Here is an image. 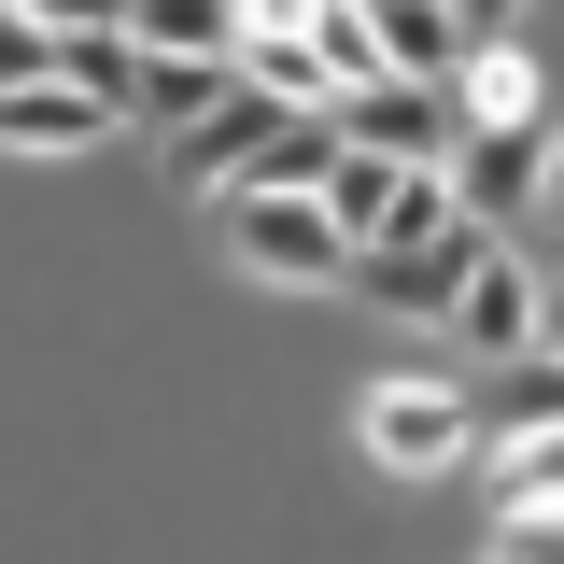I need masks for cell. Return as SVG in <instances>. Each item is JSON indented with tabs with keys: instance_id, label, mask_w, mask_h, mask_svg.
<instances>
[{
	"instance_id": "cell-16",
	"label": "cell",
	"mask_w": 564,
	"mask_h": 564,
	"mask_svg": "<svg viewBox=\"0 0 564 564\" xmlns=\"http://www.w3.org/2000/svg\"><path fill=\"white\" fill-rule=\"evenodd\" d=\"M395 184H410V170H381V155H339V170H325V212H339V240H352V254L381 240V212H395Z\"/></svg>"
},
{
	"instance_id": "cell-19",
	"label": "cell",
	"mask_w": 564,
	"mask_h": 564,
	"mask_svg": "<svg viewBox=\"0 0 564 564\" xmlns=\"http://www.w3.org/2000/svg\"><path fill=\"white\" fill-rule=\"evenodd\" d=\"M536 352H551V367H564V269L536 282Z\"/></svg>"
},
{
	"instance_id": "cell-11",
	"label": "cell",
	"mask_w": 564,
	"mask_h": 564,
	"mask_svg": "<svg viewBox=\"0 0 564 564\" xmlns=\"http://www.w3.org/2000/svg\"><path fill=\"white\" fill-rule=\"evenodd\" d=\"M452 113H466V128H536V57H522L508 29H480V57L452 70Z\"/></svg>"
},
{
	"instance_id": "cell-7",
	"label": "cell",
	"mask_w": 564,
	"mask_h": 564,
	"mask_svg": "<svg viewBox=\"0 0 564 564\" xmlns=\"http://www.w3.org/2000/svg\"><path fill=\"white\" fill-rule=\"evenodd\" d=\"M240 85L282 99V113H339V85L311 57V0H296V14H240Z\"/></svg>"
},
{
	"instance_id": "cell-9",
	"label": "cell",
	"mask_w": 564,
	"mask_h": 564,
	"mask_svg": "<svg viewBox=\"0 0 564 564\" xmlns=\"http://www.w3.org/2000/svg\"><path fill=\"white\" fill-rule=\"evenodd\" d=\"M226 99H240V57H141V99H128V113L170 128V141H198Z\"/></svg>"
},
{
	"instance_id": "cell-3",
	"label": "cell",
	"mask_w": 564,
	"mask_h": 564,
	"mask_svg": "<svg viewBox=\"0 0 564 564\" xmlns=\"http://www.w3.org/2000/svg\"><path fill=\"white\" fill-rule=\"evenodd\" d=\"M339 141L381 155V170H452L466 113H452V85H367V99H339Z\"/></svg>"
},
{
	"instance_id": "cell-13",
	"label": "cell",
	"mask_w": 564,
	"mask_h": 564,
	"mask_svg": "<svg viewBox=\"0 0 564 564\" xmlns=\"http://www.w3.org/2000/svg\"><path fill=\"white\" fill-rule=\"evenodd\" d=\"M551 423H564V367H551V352L494 367V395H480V452H522V437H551Z\"/></svg>"
},
{
	"instance_id": "cell-4",
	"label": "cell",
	"mask_w": 564,
	"mask_h": 564,
	"mask_svg": "<svg viewBox=\"0 0 564 564\" xmlns=\"http://www.w3.org/2000/svg\"><path fill=\"white\" fill-rule=\"evenodd\" d=\"M536 184H551V128H466V155H452V212H466L480 240L536 198Z\"/></svg>"
},
{
	"instance_id": "cell-18",
	"label": "cell",
	"mask_w": 564,
	"mask_h": 564,
	"mask_svg": "<svg viewBox=\"0 0 564 564\" xmlns=\"http://www.w3.org/2000/svg\"><path fill=\"white\" fill-rule=\"evenodd\" d=\"M494 564H564V508H536V522H508V536H494Z\"/></svg>"
},
{
	"instance_id": "cell-1",
	"label": "cell",
	"mask_w": 564,
	"mask_h": 564,
	"mask_svg": "<svg viewBox=\"0 0 564 564\" xmlns=\"http://www.w3.org/2000/svg\"><path fill=\"white\" fill-rule=\"evenodd\" d=\"M352 437H367V466L437 480V466H466V452H480V395H452V381H381V395L352 410Z\"/></svg>"
},
{
	"instance_id": "cell-6",
	"label": "cell",
	"mask_w": 564,
	"mask_h": 564,
	"mask_svg": "<svg viewBox=\"0 0 564 564\" xmlns=\"http://www.w3.org/2000/svg\"><path fill=\"white\" fill-rule=\"evenodd\" d=\"M282 128H296V113L240 85V99H226V113H212L198 141H170V170H184V184H212V198H240V184H254V170L282 155Z\"/></svg>"
},
{
	"instance_id": "cell-20",
	"label": "cell",
	"mask_w": 564,
	"mask_h": 564,
	"mask_svg": "<svg viewBox=\"0 0 564 564\" xmlns=\"http://www.w3.org/2000/svg\"><path fill=\"white\" fill-rule=\"evenodd\" d=\"M536 212H564V128H551V184H536Z\"/></svg>"
},
{
	"instance_id": "cell-12",
	"label": "cell",
	"mask_w": 564,
	"mask_h": 564,
	"mask_svg": "<svg viewBox=\"0 0 564 564\" xmlns=\"http://www.w3.org/2000/svg\"><path fill=\"white\" fill-rule=\"evenodd\" d=\"M452 325H466L494 367H522V352H536V269H522V254H494V269L466 282V311H452Z\"/></svg>"
},
{
	"instance_id": "cell-10",
	"label": "cell",
	"mask_w": 564,
	"mask_h": 564,
	"mask_svg": "<svg viewBox=\"0 0 564 564\" xmlns=\"http://www.w3.org/2000/svg\"><path fill=\"white\" fill-rule=\"evenodd\" d=\"M466 57H480L466 14H437V0H381V70H395V85H452Z\"/></svg>"
},
{
	"instance_id": "cell-2",
	"label": "cell",
	"mask_w": 564,
	"mask_h": 564,
	"mask_svg": "<svg viewBox=\"0 0 564 564\" xmlns=\"http://www.w3.org/2000/svg\"><path fill=\"white\" fill-rule=\"evenodd\" d=\"M226 254L254 282H352V240L325 198H226Z\"/></svg>"
},
{
	"instance_id": "cell-5",
	"label": "cell",
	"mask_w": 564,
	"mask_h": 564,
	"mask_svg": "<svg viewBox=\"0 0 564 564\" xmlns=\"http://www.w3.org/2000/svg\"><path fill=\"white\" fill-rule=\"evenodd\" d=\"M480 269H494V240L452 226V240H423V254H352V296H381V311H466Z\"/></svg>"
},
{
	"instance_id": "cell-8",
	"label": "cell",
	"mask_w": 564,
	"mask_h": 564,
	"mask_svg": "<svg viewBox=\"0 0 564 564\" xmlns=\"http://www.w3.org/2000/svg\"><path fill=\"white\" fill-rule=\"evenodd\" d=\"M128 113L113 99H85V85H14L0 99V155H85V141H113Z\"/></svg>"
},
{
	"instance_id": "cell-15",
	"label": "cell",
	"mask_w": 564,
	"mask_h": 564,
	"mask_svg": "<svg viewBox=\"0 0 564 564\" xmlns=\"http://www.w3.org/2000/svg\"><path fill=\"white\" fill-rule=\"evenodd\" d=\"M480 466H494V508L536 522V508H564V423H551V437H522V452H480Z\"/></svg>"
},
{
	"instance_id": "cell-14",
	"label": "cell",
	"mask_w": 564,
	"mask_h": 564,
	"mask_svg": "<svg viewBox=\"0 0 564 564\" xmlns=\"http://www.w3.org/2000/svg\"><path fill=\"white\" fill-rule=\"evenodd\" d=\"M311 57H325V85H339V99L395 85V70H381V14H352V0H311Z\"/></svg>"
},
{
	"instance_id": "cell-17",
	"label": "cell",
	"mask_w": 564,
	"mask_h": 564,
	"mask_svg": "<svg viewBox=\"0 0 564 564\" xmlns=\"http://www.w3.org/2000/svg\"><path fill=\"white\" fill-rule=\"evenodd\" d=\"M14 85H57V29L43 14H0V99Z\"/></svg>"
}]
</instances>
